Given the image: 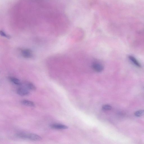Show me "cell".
<instances>
[{"label":"cell","instance_id":"cell-1","mask_svg":"<svg viewBox=\"0 0 144 144\" xmlns=\"http://www.w3.org/2000/svg\"><path fill=\"white\" fill-rule=\"evenodd\" d=\"M18 137L20 138L30 140L38 141L41 140L42 138L40 136L34 133H19L18 134Z\"/></svg>","mask_w":144,"mask_h":144},{"label":"cell","instance_id":"cell-2","mask_svg":"<svg viewBox=\"0 0 144 144\" xmlns=\"http://www.w3.org/2000/svg\"><path fill=\"white\" fill-rule=\"evenodd\" d=\"M17 92L18 95L21 96H27L30 94L29 91L27 88L23 87L18 88Z\"/></svg>","mask_w":144,"mask_h":144},{"label":"cell","instance_id":"cell-3","mask_svg":"<svg viewBox=\"0 0 144 144\" xmlns=\"http://www.w3.org/2000/svg\"><path fill=\"white\" fill-rule=\"evenodd\" d=\"M52 129L57 130H64L67 129L68 127L65 125L59 124H54L50 125Z\"/></svg>","mask_w":144,"mask_h":144},{"label":"cell","instance_id":"cell-4","mask_svg":"<svg viewBox=\"0 0 144 144\" xmlns=\"http://www.w3.org/2000/svg\"><path fill=\"white\" fill-rule=\"evenodd\" d=\"M92 68L94 71L98 72H102L104 69L103 65L98 63H94L92 65Z\"/></svg>","mask_w":144,"mask_h":144},{"label":"cell","instance_id":"cell-5","mask_svg":"<svg viewBox=\"0 0 144 144\" xmlns=\"http://www.w3.org/2000/svg\"><path fill=\"white\" fill-rule=\"evenodd\" d=\"M21 103L23 105L30 107H34L35 104L33 102L26 100H23L21 101Z\"/></svg>","mask_w":144,"mask_h":144},{"label":"cell","instance_id":"cell-6","mask_svg":"<svg viewBox=\"0 0 144 144\" xmlns=\"http://www.w3.org/2000/svg\"><path fill=\"white\" fill-rule=\"evenodd\" d=\"M9 79L10 82L14 84L15 85L18 86L22 85V83L20 81L16 78L13 77H10L9 78Z\"/></svg>","mask_w":144,"mask_h":144},{"label":"cell","instance_id":"cell-7","mask_svg":"<svg viewBox=\"0 0 144 144\" xmlns=\"http://www.w3.org/2000/svg\"><path fill=\"white\" fill-rule=\"evenodd\" d=\"M23 56L27 58H30L32 56V54L31 52L29 50H23L22 51Z\"/></svg>","mask_w":144,"mask_h":144},{"label":"cell","instance_id":"cell-8","mask_svg":"<svg viewBox=\"0 0 144 144\" xmlns=\"http://www.w3.org/2000/svg\"><path fill=\"white\" fill-rule=\"evenodd\" d=\"M129 58L131 61L136 66L139 67H141V65L139 62L134 57L130 56H129Z\"/></svg>","mask_w":144,"mask_h":144},{"label":"cell","instance_id":"cell-9","mask_svg":"<svg viewBox=\"0 0 144 144\" xmlns=\"http://www.w3.org/2000/svg\"><path fill=\"white\" fill-rule=\"evenodd\" d=\"M26 87L31 90L35 91L36 89V86L33 83L30 82H27L26 84Z\"/></svg>","mask_w":144,"mask_h":144},{"label":"cell","instance_id":"cell-10","mask_svg":"<svg viewBox=\"0 0 144 144\" xmlns=\"http://www.w3.org/2000/svg\"><path fill=\"white\" fill-rule=\"evenodd\" d=\"M135 116L137 117H140L144 115V110L141 109L136 111L134 113Z\"/></svg>","mask_w":144,"mask_h":144},{"label":"cell","instance_id":"cell-11","mask_svg":"<svg viewBox=\"0 0 144 144\" xmlns=\"http://www.w3.org/2000/svg\"><path fill=\"white\" fill-rule=\"evenodd\" d=\"M102 109L104 110H111L112 108V107L109 105H104L102 107Z\"/></svg>","mask_w":144,"mask_h":144}]
</instances>
